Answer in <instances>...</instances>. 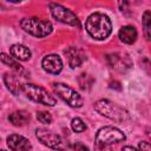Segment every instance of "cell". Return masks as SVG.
I'll return each mask as SVG.
<instances>
[{
	"instance_id": "obj_1",
	"label": "cell",
	"mask_w": 151,
	"mask_h": 151,
	"mask_svg": "<svg viewBox=\"0 0 151 151\" xmlns=\"http://www.w3.org/2000/svg\"><path fill=\"white\" fill-rule=\"evenodd\" d=\"M85 28L92 38L97 40H104L110 35L112 31V24L107 15L103 13H93L87 18Z\"/></svg>"
},
{
	"instance_id": "obj_2",
	"label": "cell",
	"mask_w": 151,
	"mask_h": 151,
	"mask_svg": "<svg viewBox=\"0 0 151 151\" xmlns=\"http://www.w3.org/2000/svg\"><path fill=\"white\" fill-rule=\"evenodd\" d=\"M94 109L97 112L103 114L104 117L114 120L117 123H123L126 122L130 117L129 113L125 109L119 106L118 104H114L107 99H100L94 104Z\"/></svg>"
},
{
	"instance_id": "obj_3",
	"label": "cell",
	"mask_w": 151,
	"mask_h": 151,
	"mask_svg": "<svg viewBox=\"0 0 151 151\" xmlns=\"http://www.w3.org/2000/svg\"><path fill=\"white\" fill-rule=\"evenodd\" d=\"M20 26L25 32L37 38L47 37L53 31V26L48 20L39 18H24L20 21Z\"/></svg>"
},
{
	"instance_id": "obj_4",
	"label": "cell",
	"mask_w": 151,
	"mask_h": 151,
	"mask_svg": "<svg viewBox=\"0 0 151 151\" xmlns=\"http://www.w3.org/2000/svg\"><path fill=\"white\" fill-rule=\"evenodd\" d=\"M22 91L25 92L27 98H29L31 100H33L35 103L47 105V106H54L57 104L55 98L52 94H50L46 88H44L42 86L27 83V84H24Z\"/></svg>"
},
{
	"instance_id": "obj_5",
	"label": "cell",
	"mask_w": 151,
	"mask_h": 151,
	"mask_svg": "<svg viewBox=\"0 0 151 151\" xmlns=\"http://www.w3.org/2000/svg\"><path fill=\"white\" fill-rule=\"evenodd\" d=\"M51 86H52V90L54 91V93H57L71 107L83 106V104H84L83 97L78 92H76L72 87H70L63 83H52Z\"/></svg>"
},
{
	"instance_id": "obj_6",
	"label": "cell",
	"mask_w": 151,
	"mask_h": 151,
	"mask_svg": "<svg viewBox=\"0 0 151 151\" xmlns=\"http://www.w3.org/2000/svg\"><path fill=\"white\" fill-rule=\"evenodd\" d=\"M125 140V134L114 126H104L98 130L96 134V143L97 145L110 146L114 143H119Z\"/></svg>"
},
{
	"instance_id": "obj_7",
	"label": "cell",
	"mask_w": 151,
	"mask_h": 151,
	"mask_svg": "<svg viewBox=\"0 0 151 151\" xmlns=\"http://www.w3.org/2000/svg\"><path fill=\"white\" fill-rule=\"evenodd\" d=\"M35 136L44 145H46V146H48L53 150L64 151L66 149L65 140L59 134L54 133L51 130H47L45 127H39V129L35 130Z\"/></svg>"
},
{
	"instance_id": "obj_8",
	"label": "cell",
	"mask_w": 151,
	"mask_h": 151,
	"mask_svg": "<svg viewBox=\"0 0 151 151\" xmlns=\"http://www.w3.org/2000/svg\"><path fill=\"white\" fill-rule=\"evenodd\" d=\"M50 9H51V13L55 20H58L63 24L80 27V22H79L78 17L72 11H70L68 8L61 6L60 4H53L52 2V4H50Z\"/></svg>"
},
{
	"instance_id": "obj_9",
	"label": "cell",
	"mask_w": 151,
	"mask_h": 151,
	"mask_svg": "<svg viewBox=\"0 0 151 151\" xmlns=\"http://www.w3.org/2000/svg\"><path fill=\"white\" fill-rule=\"evenodd\" d=\"M64 53H65V55L67 58V63L71 66V68L79 67L86 59L84 51L81 48H79V47H76V46L67 47L64 51Z\"/></svg>"
},
{
	"instance_id": "obj_10",
	"label": "cell",
	"mask_w": 151,
	"mask_h": 151,
	"mask_svg": "<svg viewBox=\"0 0 151 151\" xmlns=\"http://www.w3.org/2000/svg\"><path fill=\"white\" fill-rule=\"evenodd\" d=\"M7 145L12 151H31L32 145L29 140L20 134H9L7 137Z\"/></svg>"
},
{
	"instance_id": "obj_11",
	"label": "cell",
	"mask_w": 151,
	"mask_h": 151,
	"mask_svg": "<svg viewBox=\"0 0 151 151\" xmlns=\"http://www.w3.org/2000/svg\"><path fill=\"white\" fill-rule=\"evenodd\" d=\"M42 68L52 74H58L63 70V60L58 54H48L41 61Z\"/></svg>"
},
{
	"instance_id": "obj_12",
	"label": "cell",
	"mask_w": 151,
	"mask_h": 151,
	"mask_svg": "<svg viewBox=\"0 0 151 151\" xmlns=\"http://www.w3.org/2000/svg\"><path fill=\"white\" fill-rule=\"evenodd\" d=\"M109 63L111 65V67H113L117 71H126L127 68H130L132 66V63L130 60V58L126 54H122V53H113L110 54L107 57Z\"/></svg>"
},
{
	"instance_id": "obj_13",
	"label": "cell",
	"mask_w": 151,
	"mask_h": 151,
	"mask_svg": "<svg viewBox=\"0 0 151 151\" xmlns=\"http://www.w3.org/2000/svg\"><path fill=\"white\" fill-rule=\"evenodd\" d=\"M4 81L7 88L13 93V94H19V92L22 90V84L20 80V77L18 73L14 72H7L4 76Z\"/></svg>"
},
{
	"instance_id": "obj_14",
	"label": "cell",
	"mask_w": 151,
	"mask_h": 151,
	"mask_svg": "<svg viewBox=\"0 0 151 151\" xmlns=\"http://www.w3.org/2000/svg\"><path fill=\"white\" fill-rule=\"evenodd\" d=\"M9 52L12 54V57L17 60H21V61H26L31 58V51L28 50V47H26L25 45L21 44H14L9 47Z\"/></svg>"
},
{
	"instance_id": "obj_15",
	"label": "cell",
	"mask_w": 151,
	"mask_h": 151,
	"mask_svg": "<svg viewBox=\"0 0 151 151\" xmlns=\"http://www.w3.org/2000/svg\"><path fill=\"white\" fill-rule=\"evenodd\" d=\"M29 113L27 111L20 110V111H14L8 116V120L14 125V126H24L29 122Z\"/></svg>"
},
{
	"instance_id": "obj_16",
	"label": "cell",
	"mask_w": 151,
	"mask_h": 151,
	"mask_svg": "<svg viewBox=\"0 0 151 151\" xmlns=\"http://www.w3.org/2000/svg\"><path fill=\"white\" fill-rule=\"evenodd\" d=\"M137 35V29L133 26H124L119 31V39L125 44H133Z\"/></svg>"
},
{
	"instance_id": "obj_17",
	"label": "cell",
	"mask_w": 151,
	"mask_h": 151,
	"mask_svg": "<svg viewBox=\"0 0 151 151\" xmlns=\"http://www.w3.org/2000/svg\"><path fill=\"white\" fill-rule=\"evenodd\" d=\"M0 61H1V63H4L5 65L9 66V67H11L15 73H18L19 76L25 73L24 67H22L19 63H17V61L13 59V57H9V55H8V54H6V53H0Z\"/></svg>"
},
{
	"instance_id": "obj_18",
	"label": "cell",
	"mask_w": 151,
	"mask_h": 151,
	"mask_svg": "<svg viewBox=\"0 0 151 151\" xmlns=\"http://www.w3.org/2000/svg\"><path fill=\"white\" fill-rule=\"evenodd\" d=\"M143 26H144V32H145V37L147 40H150L151 37V13L150 11H145L144 15H143Z\"/></svg>"
},
{
	"instance_id": "obj_19",
	"label": "cell",
	"mask_w": 151,
	"mask_h": 151,
	"mask_svg": "<svg viewBox=\"0 0 151 151\" xmlns=\"http://www.w3.org/2000/svg\"><path fill=\"white\" fill-rule=\"evenodd\" d=\"M71 126H72V130L74 132H83V131L86 130V124L80 118H73L72 123H71Z\"/></svg>"
},
{
	"instance_id": "obj_20",
	"label": "cell",
	"mask_w": 151,
	"mask_h": 151,
	"mask_svg": "<svg viewBox=\"0 0 151 151\" xmlns=\"http://www.w3.org/2000/svg\"><path fill=\"white\" fill-rule=\"evenodd\" d=\"M37 118L40 123L42 124H50L52 122V116L50 112H46V111H41V112H38L37 113Z\"/></svg>"
},
{
	"instance_id": "obj_21",
	"label": "cell",
	"mask_w": 151,
	"mask_h": 151,
	"mask_svg": "<svg viewBox=\"0 0 151 151\" xmlns=\"http://www.w3.org/2000/svg\"><path fill=\"white\" fill-rule=\"evenodd\" d=\"M86 76H87V74H85V73L80 74V77H79V79H78V80H81L83 78H84V79H86ZM79 85H80V87H81L83 90H87V88L91 86V83H87V81L85 80V81H79Z\"/></svg>"
},
{
	"instance_id": "obj_22",
	"label": "cell",
	"mask_w": 151,
	"mask_h": 151,
	"mask_svg": "<svg viewBox=\"0 0 151 151\" xmlns=\"http://www.w3.org/2000/svg\"><path fill=\"white\" fill-rule=\"evenodd\" d=\"M139 149H140V151H151L150 143L149 142H140L139 143Z\"/></svg>"
},
{
	"instance_id": "obj_23",
	"label": "cell",
	"mask_w": 151,
	"mask_h": 151,
	"mask_svg": "<svg viewBox=\"0 0 151 151\" xmlns=\"http://www.w3.org/2000/svg\"><path fill=\"white\" fill-rule=\"evenodd\" d=\"M94 151H112L110 146H104V145H97L94 144Z\"/></svg>"
},
{
	"instance_id": "obj_24",
	"label": "cell",
	"mask_w": 151,
	"mask_h": 151,
	"mask_svg": "<svg viewBox=\"0 0 151 151\" xmlns=\"http://www.w3.org/2000/svg\"><path fill=\"white\" fill-rule=\"evenodd\" d=\"M76 151H90L87 146L83 145V144H77L76 145Z\"/></svg>"
},
{
	"instance_id": "obj_25",
	"label": "cell",
	"mask_w": 151,
	"mask_h": 151,
	"mask_svg": "<svg viewBox=\"0 0 151 151\" xmlns=\"http://www.w3.org/2000/svg\"><path fill=\"white\" fill-rule=\"evenodd\" d=\"M122 151H138V150H136V149L132 147V146H124V147L122 149Z\"/></svg>"
},
{
	"instance_id": "obj_26",
	"label": "cell",
	"mask_w": 151,
	"mask_h": 151,
	"mask_svg": "<svg viewBox=\"0 0 151 151\" xmlns=\"http://www.w3.org/2000/svg\"><path fill=\"white\" fill-rule=\"evenodd\" d=\"M0 151H6V150H0Z\"/></svg>"
}]
</instances>
